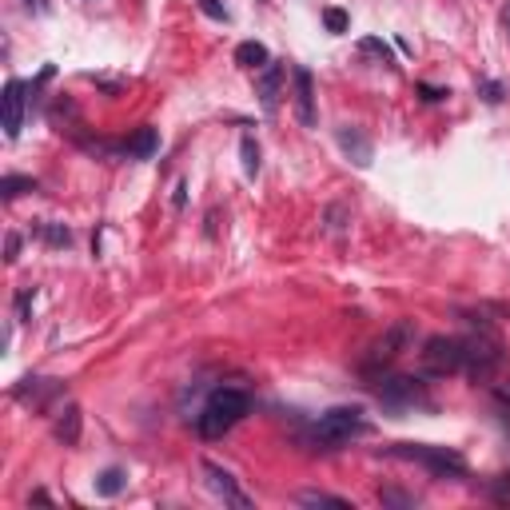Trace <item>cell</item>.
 Wrapping results in <instances>:
<instances>
[{
  "instance_id": "obj_11",
  "label": "cell",
  "mask_w": 510,
  "mask_h": 510,
  "mask_svg": "<svg viewBox=\"0 0 510 510\" xmlns=\"http://www.w3.org/2000/svg\"><path fill=\"white\" fill-rule=\"evenodd\" d=\"M13 395L20 398V403H32V407H40V411H44L52 398L64 395V383H60V379H25V383L16 387Z\"/></svg>"
},
{
  "instance_id": "obj_29",
  "label": "cell",
  "mask_w": 510,
  "mask_h": 510,
  "mask_svg": "<svg viewBox=\"0 0 510 510\" xmlns=\"http://www.w3.org/2000/svg\"><path fill=\"white\" fill-rule=\"evenodd\" d=\"M32 295H36L32 287H25V291L16 295V315H20V319H28V303H32Z\"/></svg>"
},
{
  "instance_id": "obj_30",
  "label": "cell",
  "mask_w": 510,
  "mask_h": 510,
  "mask_svg": "<svg viewBox=\"0 0 510 510\" xmlns=\"http://www.w3.org/2000/svg\"><path fill=\"white\" fill-rule=\"evenodd\" d=\"M28 8H32V13H48V0H25Z\"/></svg>"
},
{
  "instance_id": "obj_19",
  "label": "cell",
  "mask_w": 510,
  "mask_h": 510,
  "mask_svg": "<svg viewBox=\"0 0 510 510\" xmlns=\"http://www.w3.org/2000/svg\"><path fill=\"white\" fill-rule=\"evenodd\" d=\"M25 192H36V180L32 175H4L0 180V196L4 199H16V196H25Z\"/></svg>"
},
{
  "instance_id": "obj_24",
  "label": "cell",
  "mask_w": 510,
  "mask_h": 510,
  "mask_svg": "<svg viewBox=\"0 0 510 510\" xmlns=\"http://www.w3.org/2000/svg\"><path fill=\"white\" fill-rule=\"evenodd\" d=\"M323 25H327V32H335V36H339V32H347L351 20H347L343 8H323Z\"/></svg>"
},
{
  "instance_id": "obj_7",
  "label": "cell",
  "mask_w": 510,
  "mask_h": 510,
  "mask_svg": "<svg viewBox=\"0 0 510 510\" xmlns=\"http://www.w3.org/2000/svg\"><path fill=\"white\" fill-rule=\"evenodd\" d=\"M462 371V339L455 335H431L419 351V375L423 379H447Z\"/></svg>"
},
{
  "instance_id": "obj_28",
  "label": "cell",
  "mask_w": 510,
  "mask_h": 510,
  "mask_svg": "<svg viewBox=\"0 0 510 510\" xmlns=\"http://www.w3.org/2000/svg\"><path fill=\"white\" fill-rule=\"evenodd\" d=\"M199 8H203L208 16H215V20H227V8L220 4V0H199Z\"/></svg>"
},
{
  "instance_id": "obj_20",
  "label": "cell",
  "mask_w": 510,
  "mask_h": 510,
  "mask_svg": "<svg viewBox=\"0 0 510 510\" xmlns=\"http://www.w3.org/2000/svg\"><path fill=\"white\" fill-rule=\"evenodd\" d=\"M299 502H303V506H335V510H351L347 498L323 495V490H303V495H299Z\"/></svg>"
},
{
  "instance_id": "obj_17",
  "label": "cell",
  "mask_w": 510,
  "mask_h": 510,
  "mask_svg": "<svg viewBox=\"0 0 510 510\" xmlns=\"http://www.w3.org/2000/svg\"><path fill=\"white\" fill-rule=\"evenodd\" d=\"M124 486H128V474L120 471V467H108V471L96 474V495L100 498H116Z\"/></svg>"
},
{
  "instance_id": "obj_32",
  "label": "cell",
  "mask_w": 510,
  "mask_h": 510,
  "mask_svg": "<svg viewBox=\"0 0 510 510\" xmlns=\"http://www.w3.org/2000/svg\"><path fill=\"white\" fill-rule=\"evenodd\" d=\"M495 398L502 403V407H510V387H502V391H495Z\"/></svg>"
},
{
  "instance_id": "obj_2",
  "label": "cell",
  "mask_w": 510,
  "mask_h": 510,
  "mask_svg": "<svg viewBox=\"0 0 510 510\" xmlns=\"http://www.w3.org/2000/svg\"><path fill=\"white\" fill-rule=\"evenodd\" d=\"M248 411H251V398L243 395L239 387H220V391H212L208 403L199 407L196 431L203 438H220V435H227V431H231V427H236Z\"/></svg>"
},
{
  "instance_id": "obj_1",
  "label": "cell",
  "mask_w": 510,
  "mask_h": 510,
  "mask_svg": "<svg viewBox=\"0 0 510 510\" xmlns=\"http://www.w3.org/2000/svg\"><path fill=\"white\" fill-rule=\"evenodd\" d=\"M502 359H506V347L490 323H474L471 335H462V375L471 383H490V375L502 367Z\"/></svg>"
},
{
  "instance_id": "obj_8",
  "label": "cell",
  "mask_w": 510,
  "mask_h": 510,
  "mask_svg": "<svg viewBox=\"0 0 510 510\" xmlns=\"http://www.w3.org/2000/svg\"><path fill=\"white\" fill-rule=\"evenodd\" d=\"M28 92L32 88L25 80H8L4 84V96H0V112H4V136L16 140L20 128H25V112H28Z\"/></svg>"
},
{
  "instance_id": "obj_21",
  "label": "cell",
  "mask_w": 510,
  "mask_h": 510,
  "mask_svg": "<svg viewBox=\"0 0 510 510\" xmlns=\"http://www.w3.org/2000/svg\"><path fill=\"white\" fill-rule=\"evenodd\" d=\"M239 156H243V172L255 180V175H260V144H255V136L239 140Z\"/></svg>"
},
{
  "instance_id": "obj_25",
  "label": "cell",
  "mask_w": 510,
  "mask_h": 510,
  "mask_svg": "<svg viewBox=\"0 0 510 510\" xmlns=\"http://www.w3.org/2000/svg\"><path fill=\"white\" fill-rule=\"evenodd\" d=\"M478 96H483L486 104H498V100H502V84H498V80H483V84H478Z\"/></svg>"
},
{
  "instance_id": "obj_16",
  "label": "cell",
  "mask_w": 510,
  "mask_h": 510,
  "mask_svg": "<svg viewBox=\"0 0 510 510\" xmlns=\"http://www.w3.org/2000/svg\"><path fill=\"white\" fill-rule=\"evenodd\" d=\"M236 64L255 72V68H267V64H271V56H267V48H263L260 40H243V44L236 48Z\"/></svg>"
},
{
  "instance_id": "obj_26",
  "label": "cell",
  "mask_w": 510,
  "mask_h": 510,
  "mask_svg": "<svg viewBox=\"0 0 510 510\" xmlns=\"http://www.w3.org/2000/svg\"><path fill=\"white\" fill-rule=\"evenodd\" d=\"M4 260H8V263L20 260V236H16V231H8V236H4Z\"/></svg>"
},
{
  "instance_id": "obj_27",
  "label": "cell",
  "mask_w": 510,
  "mask_h": 510,
  "mask_svg": "<svg viewBox=\"0 0 510 510\" xmlns=\"http://www.w3.org/2000/svg\"><path fill=\"white\" fill-rule=\"evenodd\" d=\"M419 96H423L427 104H438V100H447L450 92L447 88H435V84H419Z\"/></svg>"
},
{
  "instance_id": "obj_22",
  "label": "cell",
  "mask_w": 510,
  "mask_h": 510,
  "mask_svg": "<svg viewBox=\"0 0 510 510\" xmlns=\"http://www.w3.org/2000/svg\"><path fill=\"white\" fill-rule=\"evenodd\" d=\"M379 502H383V506H398V510H415V495H403L395 486H383V490H379Z\"/></svg>"
},
{
  "instance_id": "obj_31",
  "label": "cell",
  "mask_w": 510,
  "mask_h": 510,
  "mask_svg": "<svg viewBox=\"0 0 510 510\" xmlns=\"http://www.w3.org/2000/svg\"><path fill=\"white\" fill-rule=\"evenodd\" d=\"M498 20H502V28H506V36H510V0L502 4V16H498Z\"/></svg>"
},
{
  "instance_id": "obj_13",
  "label": "cell",
  "mask_w": 510,
  "mask_h": 510,
  "mask_svg": "<svg viewBox=\"0 0 510 510\" xmlns=\"http://www.w3.org/2000/svg\"><path fill=\"white\" fill-rule=\"evenodd\" d=\"M279 88H283V68L279 64H267L260 72V80H255V96H260L267 116H275V108H279Z\"/></svg>"
},
{
  "instance_id": "obj_5",
  "label": "cell",
  "mask_w": 510,
  "mask_h": 510,
  "mask_svg": "<svg viewBox=\"0 0 510 510\" xmlns=\"http://www.w3.org/2000/svg\"><path fill=\"white\" fill-rule=\"evenodd\" d=\"M375 395H379L387 411H427V407H435L419 375H379Z\"/></svg>"
},
{
  "instance_id": "obj_4",
  "label": "cell",
  "mask_w": 510,
  "mask_h": 510,
  "mask_svg": "<svg viewBox=\"0 0 510 510\" xmlns=\"http://www.w3.org/2000/svg\"><path fill=\"white\" fill-rule=\"evenodd\" d=\"M391 459H407V462H419L427 471L435 474V478H462L467 474V459H462L459 450L450 447H427V443H395V447H387Z\"/></svg>"
},
{
  "instance_id": "obj_10",
  "label": "cell",
  "mask_w": 510,
  "mask_h": 510,
  "mask_svg": "<svg viewBox=\"0 0 510 510\" xmlns=\"http://www.w3.org/2000/svg\"><path fill=\"white\" fill-rule=\"evenodd\" d=\"M291 80H295V116L303 128H315V80L307 68H291Z\"/></svg>"
},
{
  "instance_id": "obj_23",
  "label": "cell",
  "mask_w": 510,
  "mask_h": 510,
  "mask_svg": "<svg viewBox=\"0 0 510 510\" xmlns=\"http://www.w3.org/2000/svg\"><path fill=\"white\" fill-rule=\"evenodd\" d=\"M359 52H367V56H379L383 64H391V48H387L379 36H363L359 40Z\"/></svg>"
},
{
  "instance_id": "obj_6",
  "label": "cell",
  "mask_w": 510,
  "mask_h": 510,
  "mask_svg": "<svg viewBox=\"0 0 510 510\" xmlns=\"http://www.w3.org/2000/svg\"><path fill=\"white\" fill-rule=\"evenodd\" d=\"M415 335H419V331H415V319H398V323H391L383 335L371 343V351L363 355V375H379L383 367H391L403 351H411Z\"/></svg>"
},
{
  "instance_id": "obj_3",
  "label": "cell",
  "mask_w": 510,
  "mask_h": 510,
  "mask_svg": "<svg viewBox=\"0 0 510 510\" xmlns=\"http://www.w3.org/2000/svg\"><path fill=\"white\" fill-rule=\"evenodd\" d=\"M367 431H371V423H367V415L359 407H331L311 427V438L323 450H335V447H347L351 438H363Z\"/></svg>"
},
{
  "instance_id": "obj_9",
  "label": "cell",
  "mask_w": 510,
  "mask_h": 510,
  "mask_svg": "<svg viewBox=\"0 0 510 510\" xmlns=\"http://www.w3.org/2000/svg\"><path fill=\"white\" fill-rule=\"evenodd\" d=\"M203 474H208V486H212L215 495L224 498L227 506H239V510H248V506H251V498L239 490L236 478H231V474H227L220 462H203Z\"/></svg>"
},
{
  "instance_id": "obj_18",
  "label": "cell",
  "mask_w": 510,
  "mask_h": 510,
  "mask_svg": "<svg viewBox=\"0 0 510 510\" xmlns=\"http://www.w3.org/2000/svg\"><path fill=\"white\" fill-rule=\"evenodd\" d=\"M36 236L44 239L48 248H72V231H68L64 224H40Z\"/></svg>"
},
{
  "instance_id": "obj_14",
  "label": "cell",
  "mask_w": 510,
  "mask_h": 510,
  "mask_svg": "<svg viewBox=\"0 0 510 510\" xmlns=\"http://www.w3.org/2000/svg\"><path fill=\"white\" fill-rule=\"evenodd\" d=\"M80 423H84L80 407H76V403H68V407L56 415V427H52L56 443H60V447H76V443H80Z\"/></svg>"
},
{
  "instance_id": "obj_12",
  "label": "cell",
  "mask_w": 510,
  "mask_h": 510,
  "mask_svg": "<svg viewBox=\"0 0 510 510\" xmlns=\"http://www.w3.org/2000/svg\"><path fill=\"white\" fill-rule=\"evenodd\" d=\"M335 140H339V148L347 152L351 160H355V168H371V156H375V148H371V140L363 136L359 128H351V124H343L335 132Z\"/></svg>"
},
{
  "instance_id": "obj_15",
  "label": "cell",
  "mask_w": 510,
  "mask_h": 510,
  "mask_svg": "<svg viewBox=\"0 0 510 510\" xmlns=\"http://www.w3.org/2000/svg\"><path fill=\"white\" fill-rule=\"evenodd\" d=\"M156 148H160V132H156V128H140L136 136L128 140V156H132V160H152Z\"/></svg>"
}]
</instances>
